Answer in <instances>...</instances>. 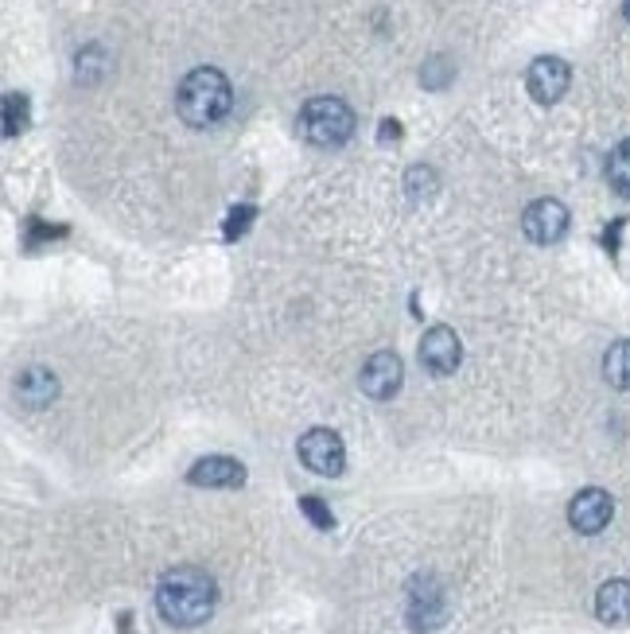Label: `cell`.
I'll return each mask as SVG.
<instances>
[{
  "instance_id": "18",
  "label": "cell",
  "mask_w": 630,
  "mask_h": 634,
  "mask_svg": "<svg viewBox=\"0 0 630 634\" xmlns=\"http://www.w3.org/2000/svg\"><path fill=\"white\" fill-rule=\"evenodd\" d=\"M300 511L311 518V526L316 529H335V514L323 506V498H316V495H303L300 498Z\"/></svg>"
},
{
  "instance_id": "10",
  "label": "cell",
  "mask_w": 630,
  "mask_h": 634,
  "mask_svg": "<svg viewBox=\"0 0 630 634\" xmlns=\"http://www.w3.org/2000/svg\"><path fill=\"white\" fill-rule=\"evenodd\" d=\"M402 378H405L402 358L393 355V351H377V355L362 366L359 386H362V394L374 397V401H389V397L402 389Z\"/></svg>"
},
{
  "instance_id": "6",
  "label": "cell",
  "mask_w": 630,
  "mask_h": 634,
  "mask_svg": "<svg viewBox=\"0 0 630 634\" xmlns=\"http://www.w3.org/2000/svg\"><path fill=\"white\" fill-rule=\"evenodd\" d=\"M615 518V498L607 495L604 486H588V491H580V495L568 503V522H573L576 534H604L607 526H611Z\"/></svg>"
},
{
  "instance_id": "17",
  "label": "cell",
  "mask_w": 630,
  "mask_h": 634,
  "mask_svg": "<svg viewBox=\"0 0 630 634\" xmlns=\"http://www.w3.org/2000/svg\"><path fill=\"white\" fill-rule=\"evenodd\" d=\"M249 223H254V206H234V211H229L226 215V226H222V234H226V241H238L242 234L249 230Z\"/></svg>"
},
{
  "instance_id": "20",
  "label": "cell",
  "mask_w": 630,
  "mask_h": 634,
  "mask_svg": "<svg viewBox=\"0 0 630 634\" xmlns=\"http://www.w3.org/2000/svg\"><path fill=\"white\" fill-rule=\"evenodd\" d=\"M397 140V137H402V125H397V121H382V140Z\"/></svg>"
},
{
  "instance_id": "21",
  "label": "cell",
  "mask_w": 630,
  "mask_h": 634,
  "mask_svg": "<svg viewBox=\"0 0 630 634\" xmlns=\"http://www.w3.org/2000/svg\"><path fill=\"white\" fill-rule=\"evenodd\" d=\"M622 17H627V20H630V0H622Z\"/></svg>"
},
{
  "instance_id": "12",
  "label": "cell",
  "mask_w": 630,
  "mask_h": 634,
  "mask_svg": "<svg viewBox=\"0 0 630 634\" xmlns=\"http://www.w3.org/2000/svg\"><path fill=\"white\" fill-rule=\"evenodd\" d=\"M17 397L28 405V409H47L58 397V378L47 370V366H28L17 378Z\"/></svg>"
},
{
  "instance_id": "7",
  "label": "cell",
  "mask_w": 630,
  "mask_h": 634,
  "mask_svg": "<svg viewBox=\"0 0 630 634\" xmlns=\"http://www.w3.org/2000/svg\"><path fill=\"white\" fill-rule=\"evenodd\" d=\"M522 230H525V238L537 241V246L560 241L568 230V206L560 203V198H537V203L525 206Z\"/></svg>"
},
{
  "instance_id": "1",
  "label": "cell",
  "mask_w": 630,
  "mask_h": 634,
  "mask_svg": "<svg viewBox=\"0 0 630 634\" xmlns=\"http://www.w3.org/2000/svg\"><path fill=\"white\" fill-rule=\"evenodd\" d=\"M214 608H218V584L211 572L195 565H180L156 584V611L172 626H203Z\"/></svg>"
},
{
  "instance_id": "8",
  "label": "cell",
  "mask_w": 630,
  "mask_h": 634,
  "mask_svg": "<svg viewBox=\"0 0 630 634\" xmlns=\"http://www.w3.org/2000/svg\"><path fill=\"white\" fill-rule=\"evenodd\" d=\"M568 83H573V71H568V63L557 55L533 58L530 75H525V86H530L533 101H541V106H553V101L565 98Z\"/></svg>"
},
{
  "instance_id": "15",
  "label": "cell",
  "mask_w": 630,
  "mask_h": 634,
  "mask_svg": "<svg viewBox=\"0 0 630 634\" xmlns=\"http://www.w3.org/2000/svg\"><path fill=\"white\" fill-rule=\"evenodd\" d=\"M607 180H611V187L619 191L622 198H630V140H622L619 149L611 152V160H607Z\"/></svg>"
},
{
  "instance_id": "19",
  "label": "cell",
  "mask_w": 630,
  "mask_h": 634,
  "mask_svg": "<svg viewBox=\"0 0 630 634\" xmlns=\"http://www.w3.org/2000/svg\"><path fill=\"white\" fill-rule=\"evenodd\" d=\"M4 109H9V121H4V132L9 137H20V129H24V121H28V98H20V94H9L4 98Z\"/></svg>"
},
{
  "instance_id": "4",
  "label": "cell",
  "mask_w": 630,
  "mask_h": 634,
  "mask_svg": "<svg viewBox=\"0 0 630 634\" xmlns=\"http://www.w3.org/2000/svg\"><path fill=\"white\" fill-rule=\"evenodd\" d=\"M296 452H300V463L308 471H316V475H343L346 468V448H343V437L331 429H311L300 437V444H296Z\"/></svg>"
},
{
  "instance_id": "13",
  "label": "cell",
  "mask_w": 630,
  "mask_h": 634,
  "mask_svg": "<svg viewBox=\"0 0 630 634\" xmlns=\"http://www.w3.org/2000/svg\"><path fill=\"white\" fill-rule=\"evenodd\" d=\"M596 615L607 626H627L630 623V580H607L596 592Z\"/></svg>"
},
{
  "instance_id": "16",
  "label": "cell",
  "mask_w": 630,
  "mask_h": 634,
  "mask_svg": "<svg viewBox=\"0 0 630 634\" xmlns=\"http://www.w3.org/2000/svg\"><path fill=\"white\" fill-rule=\"evenodd\" d=\"M405 187H409V198L413 203H428V198L436 195V172L433 168H409V175H405Z\"/></svg>"
},
{
  "instance_id": "5",
  "label": "cell",
  "mask_w": 630,
  "mask_h": 634,
  "mask_svg": "<svg viewBox=\"0 0 630 634\" xmlns=\"http://www.w3.org/2000/svg\"><path fill=\"white\" fill-rule=\"evenodd\" d=\"M448 619V600L436 577H413L409 584V626L413 631H436Z\"/></svg>"
},
{
  "instance_id": "9",
  "label": "cell",
  "mask_w": 630,
  "mask_h": 634,
  "mask_svg": "<svg viewBox=\"0 0 630 634\" xmlns=\"http://www.w3.org/2000/svg\"><path fill=\"white\" fill-rule=\"evenodd\" d=\"M420 363H425L436 378L456 374L459 363H463V346H459L456 331H451V327H428L425 339H420Z\"/></svg>"
},
{
  "instance_id": "3",
  "label": "cell",
  "mask_w": 630,
  "mask_h": 634,
  "mask_svg": "<svg viewBox=\"0 0 630 634\" xmlns=\"http://www.w3.org/2000/svg\"><path fill=\"white\" fill-rule=\"evenodd\" d=\"M300 132L320 149H339L354 132V109L343 98H331V94L311 98L300 109Z\"/></svg>"
},
{
  "instance_id": "14",
  "label": "cell",
  "mask_w": 630,
  "mask_h": 634,
  "mask_svg": "<svg viewBox=\"0 0 630 634\" xmlns=\"http://www.w3.org/2000/svg\"><path fill=\"white\" fill-rule=\"evenodd\" d=\"M604 378L615 389H630V339L611 343V351L604 355Z\"/></svg>"
},
{
  "instance_id": "11",
  "label": "cell",
  "mask_w": 630,
  "mask_h": 634,
  "mask_svg": "<svg viewBox=\"0 0 630 634\" xmlns=\"http://www.w3.org/2000/svg\"><path fill=\"white\" fill-rule=\"evenodd\" d=\"M191 486H214V491H226V486H242L246 483V468L229 455H203L195 468L188 471Z\"/></svg>"
},
{
  "instance_id": "2",
  "label": "cell",
  "mask_w": 630,
  "mask_h": 634,
  "mask_svg": "<svg viewBox=\"0 0 630 634\" xmlns=\"http://www.w3.org/2000/svg\"><path fill=\"white\" fill-rule=\"evenodd\" d=\"M234 106V90H229L226 75L214 71V66H199L175 90V109L188 125L195 129H206V125H218L222 117Z\"/></svg>"
}]
</instances>
